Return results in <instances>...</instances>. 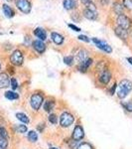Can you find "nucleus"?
I'll list each match as a JSON object with an SVG mask.
<instances>
[{
	"instance_id": "nucleus-26",
	"label": "nucleus",
	"mask_w": 132,
	"mask_h": 149,
	"mask_svg": "<svg viewBox=\"0 0 132 149\" xmlns=\"http://www.w3.org/2000/svg\"><path fill=\"white\" fill-rule=\"evenodd\" d=\"M64 63L68 66H72L74 64V57L73 56H67L64 58Z\"/></svg>"
},
{
	"instance_id": "nucleus-39",
	"label": "nucleus",
	"mask_w": 132,
	"mask_h": 149,
	"mask_svg": "<svg viewBox=\"0 0 132 149\" xmlns=\"http://www.w3.org/2000/svg\"><path fill=\"white\" fill-rule=\"evenodd\" d=\"M127 61L129 62V64L132 65V57H130V58H127Z\"/></svg>"
},
{
	"instance_id": "nucleus-11",
	"label": "nucleus",
	"mask_w": 132,
	"mask_h": 149,
	"mask_svg": "<svg viewBox=\"0 0 132 149\" xmlns=\"http://www.w3.org/2000/svg\"><path fill=\"white\" fill-rule=\"evenodd\" d=\"M33 48H34L38 53H40V54L44 53L45 50H46V46H45V44L43 43V41H41V40H35L34 42H33Z\"/></svg>"
},
{
	"instance_id": "nucleus-2",
	"label": "nucleus",
	"mask_w": 132,
	"mask_h": 149,
	"mask_svg": "<svg viewBox=\"0 0 132 149\" xmlns=\"http://www.w3.org/2000/svg\"><path fill=\"white\" fill-rule=\"evenodd\" d=\"M24 58H23V54L21 51L19 50H15L10 56V62L15 66H21L23 64Z\"/></svg>"
},
{
	"instance_id": "nucleus-9",
	"label": "nucleus",
	"mask_w": 132,
	"mask_h": 149,
	"mask_svg": "<svg viewBox=\"0 0 132 149\" xmlns=\"http://www.w3.org/2000/svg\"><path fill=\"white\" fill-rule=\"evenodd\" d=\"M10 86V79L5 73L0 74V88H5Z\"/></svg>"
},
{
	"instance_id": "nucleus-34",
	"label": "nucleus",
	"mask_w": 132,
	"mask_h": 149,
	"mask_svg": "<svg viewBox=\"0 0 132 149\" xmlns=\"http://www.w3.org/2000/svg\"><path fill=\"white\" fill-rule=\"evenodd\" d=\"M123 6L130 9L132 6V0H123Z\"/></svg>"
},
{
	"instance_id": "nucleus-10",
	"label": "nucleus",
	"mask_w": 132,
	"mask_h": 149,
	"mask_svg": "<svg viewBox=\"0 0 132 149\" xmlns=\"http://www.w3.org/2000/svg\"><path fill=\"white\" fill-rule=\"evenodd\" d=\"M110 78H111V74H110V72L108 70L105 69L101 72V74H100L99 81H101L102 84H104V85H107L110 81Z\"/></svg>"
},
{
	"instance_id": "nucleus-28",
	"label": "nucleus",
	"mask_w": 132,
	"mask_h": 149,
	"mask_svg": "<svg viewBox=\"0 0 132 149\" xmlns=\"http://www.w3.org/2000/svg\"><path fill=\"white\" fill-rule=\"evenodd\" d=\"M0 138H4V139L8 138V133H7L6 129L2 126L0 127Z\"/></svg>"
},
{
	"instance_id": "nucleus-36",
	"label": "nucleus",
	"mask_w": 132,
	"mask_h": 149,
	"mask_svg": "<svg viewBox=\"0 0 132 149\" xmlns=\"http://www.w3.org/2000/svg\"><path fill=\"white\" fill-rule=\"evenodd\" d=\"M69 27L73 29L74 31H76V32H79V31H81V29L79 28V27H76V25H74V24H69Z\"/></svg>"
},
{
	"instance_id": "nucleus-16",
	"label": "nucleus",
	"mask_w": 132,
	"mask_h": 149,
	"mask_svg": "<svg viewBox=\"0 0 132 149\" xmlns=\"http://www.w3.org/2000/svg\"><path fill=\"white\" fill-rule=\"evenodd\" d=\"M51 37H52V40L54 41L57 45H61L62 43L64 42V37L61 34H59V33L53 32L51 34Z\"/></svg>"
},
{
	"instance_id": "nucleus-30",
	"label": "nucleus",
	"mask_w": 132,
	"mask_h": 149,
	"mask_svg": "<svg viewBox=\"0 0 132 149\" xmlns=\"http://www.w3.org/2000/svg\"><path fill=\"white\" fill-rule=\"evenodd\" d=\"M122 107H123L127 111L132 112V100H130V102H125V103H122Z\"/></svg>"
},
{
	"instance_id": "nucleus-17",
	"label": "nucleus",
	"mask_w": 132,
	"mask_h": 149,
	"mask_svg": "<svg viewBox=\"0 0 132 149\" xmlns=\"http://www.w3.org/2000/svg\"><path fill=\"white\" fill-rule=\"evenodd\" d=\"M65 9L67 10H72L76 6V0H64L63 2Z\"/></svg>"
},
{
	"instance_id": "nucleus-22",
	"label": "nucleus",
	"mask_w": 132,
	"mask_h": 149,
	"mask_svg": "<svg viewBox=\"0 0 132 149\" xmlns=\"http://www.w3.org/2000/svg\"><path fill=\"white\" fill-rule=\"evenodd\" d=\"M16 117H17L18 120H20L21 122H23V123H28L29 122V117L26 114L22 113V112L16 113Z\"/></svg>"
},
{
	"instance_id": "nucleus-12",
	"label": "nucleus",
	"mask_w": 132,
	"mask_h": 149,
	"mask_svg": "<svg viewBox=\"0 0 132 149\" xmlns=\"http://www.w3.org/2000/svg\"><path fill=\"white\" fill-rule=\"evenodd\" d=\"M114 32L115 34H116V36H118L120 39L122 40H126L127 37H128V33H127V30H125V29L121 28V27H116L114 29Z\"/></svg>"
},
{
	"instance_id": "nucleus-29",
	"label": "nucleus",
	"mask_w": 132,
	"mask_h": 149,
	"mask_svg": "<svg viewBox=\"0 0 132 149\" xmlns=\"http://www.w3.org/2000/svg\"><path fill=\"white\" fill-rule=\"evenodd\" d=\"M16 130H17V132H19V133H25V132L27 131V126L20 124V125L16 126Z\"/></svg>"
},
{
	"instance_id": "nucleus-31",
	"label": "nucleus",
	"mask_w": 132,
	"mask_h": 149,
	"mask_svg": "<svg viewBox=\"0 0 132 149\" xmlns=\"http://www.w3.org/2000/svg\"><path fill=\"white\" fill-rule=\"evenodd\" d=\"M76 149H93V148L90 143H81L78 146Z\"/></svg>"
},
{
	"instance_id": "nucleus-24",
	"label": "nucleus",
	"mask_w": 132,
	"mask_h": 149,
	"mask_svg": "<svg viewBox=\"0 0 132 149\" xmlns=\"http://www.w3.org/2000/svg\"><path fill=\"white\" fill-rule=\"evenodd\" d=\"M53 109H54V102H52V100H47V102H45L44 109L46 110L47 112H50Z\"/></svg>"
},
{
	"instance_id": "nucleus-15",
	"label": "nucleus",
	"mask_w": 132,
	"mask_h": 149,
	"mask_svg": "<svg viewBox=\"0 0 132 149\" xmlns=\"http://www.w3.org/2000/svg\"><path fill=\"white\" fill-rule=\"evenodd\" d=\"M2 9H3L4 15H5L7 18H11L14 16L13 9H12L9 5H7V4H3V5H2Z\"/></svg>"
},
{
	"instance_id": "nucleus-3",
	"label": "nucleus",
	"mask_w": 132,
	"mask_h": 149,
	"mask_svg": "<svg viewBox=\"0 0 132 149\" xmlns=\"http://www.w3.org/2000/svg\"><path fill=\"white\" fill-rule=\"evenodd\" d=\"M74 120H75V118H74V116L71 113L64 112V113H62L61 117H60V124L63 127H69V125L73 124Z\"/></svg>"
},
{
	"instance_id": "nucleus-7",
	"label": "nucleus",
	"mask_w": 132,
	"mask_h": 149,
	"mask_svg": "<svg viewBox=\"0 0 132 149\" xmlns=\"http://www.w3.org/2000/svg\"><path fill=\"white\" fill-rule=\"evenodd\" d=\"M92 42L94 43V44L97 45V46L99 48V49L104 50V52H106V53H111L112 52L111 47H110L109 45L107 44V43H105L104 41L97 39V38H92Z\"/></svg>"
},
{
	"instance_id": "nucleus-19",
	"label": "nucleus",
	"mask_w": 132,
	"mask_h": 149,
	"mask_svg": "<svg viewBox=\"0 0 132 149\" xmlns=\"http://www.w3.org/2000/svg\"><path fill=\"white\" fill-rule=\"evenodd\" d=\"M81 3L85 4V6H86V9H88V10L97 11V7H95L94 3L92 0H81Z\"/></svg>"
},
{
	"instance_id": "nucleus-5",
	"label": "nucleus",
	"mask_w": 132,
	"mask_h": 149,
	"mask_svg": "<svg viewBox=\"0 0 132 149\" xmlns=\"http://www.w3.org/2000/svg\"><path fill=\"white\" fill-rule=\"evenodd\" d=\"M16 6L18 7L19 10L22 11L25 14H28L31 11V3L28 0H17L16 1Z\"/></svg>"
},
{
	"instance_id": "nucleus-6",
	"label": "nucleus",
	"mask_w": 132,
	"mask_h": 149,
	"mask_svg": "<svg viewBox=\"0 0 132 149\" xmlns=\"http://www.w3.org/2000/svg\"><path fill=\"white\" fill-rule=\"evenodd\" d=\"M117 22H118V25L119 27L125 29H129L131 27V20L129 19L127 16L123 15V14H121V15H118V18H117Z\"/></svg>"
},
{
	"instance_id": "nucleus-42",
	"label": "nucleus",
	"mask_w": 132,
	"mask_h": 149,
	"mask_svg": "<svg viewBox=\"0 0 132 149\" xmlns=\"http://www.w3.org/2000/svg\"><path fill=\"white\" fill-rule=\"evenodd\" d=\"M0 70H1V64H0Z\"/></svg>"
},
{
	"instance_id": "nucleus-21",
	"label": "nucleus",
	"mask_w": 132,
	"mask_h": 149,
	"mask_svg": "<svg viewBox=\"0 0 132 149\" xmlns=\"http://www.w3.org/2000/svg\"><path fill=\"white\" fill-rule=\"evenodd\" d=\"M86 56H88V54H86V51H80L79 52V54H76V61L80 62V63H81V62L85 61L86 60Z\"/></svg>"
},
{
	"instance_id": "nucleus-33",
	"label": "nucleus",
	"mask_w": 132,
	"mask_h": 149,
	"mask_svg": "<svg viewBox=\"0 0 132 149\" xmlns=\"http://www.w3.org/2000/svg\"><path fill=\"white\" fill-rule=\"evenodd\" d=\"M49 121L51 122L52 124H56L57 121H58L56 114H51V115H50V116H49Z\"/></svg>"
},
{
	"instance_id": "nucleus-41",
	"label": "nucleus",
	"mask_w": 132,
	"mask_h": 149,
	"mask_svg": "<svg viewBox=\"0 0 132 149\" xmlns=\"http://www.w3.org/2000/svg\"><path fill=\"white\" fill-rule=\"evenodd\" d=\"M50 149H58V148H56V147H51Z\"/></svg>"
},
{
	"instance_id": "nucleus-23",
	"label": "nucleus",
	"mask_w": 132,
	"mask_h": 149,
	"mask_svg": "<svg viewBox=\"0 0 132 149\" xmlns=\"http://www.w3.org/2000/svg\"><path fill=\"white\" fill-rule=\"evenodd\" d=\"M28 139H29V141H31V142H36V141L38 140V134H37V132H35L34 130L29 131V133H28Z\"/></svg>"
},
{
	"instance_id": "nucleus-38",
	"label": "nucleus",
	"mask_w": 132,
	"mask_h": 149,
	"mask_svg": "<svg viewBox=\"0 0 132 149\" xmlns=\"http://www.w3.org/2000/svg\"><path fill=\"white\" fill-rule=\"evenodd\" d=\"M99 2L102 4V5H106V4L109 3V0H99Z\"/></svg>"
},
{
	"instance_id": "nucleus-25",
	"label": "nucleus",
	"mask_w": 132,
	"mask_h": 149,
	"mask_svg": "<svg viewBox=\"0 0 132 149\" xmlns=\"http://www.w3.org/2000/svg\"><path fill=\"white\" fill-rule=\"evenodd\" d=\"M113 9H114V11L118 14V15H121L122 12H123L124 6H122L121 4H119V3H117V2H116V3L113 4Z\"/></svg>"
},
{
	"instance_id": "nucleus-8",
	"label": "nucleus",
	"mask_w": 132,
	"mask_h": 149,
	"mask_svg": "<svg viewBox=\"0 0 132 149\" xmlns=\"http://www.w3.org/2000/svg\"><path fill=\"white\" fill-rule=\"evenodd\" d=\"M85 136V132H83V127L81 125H76L74 129V132H73V139L76 141L78 140H81V139L83 138Z\"/></svg>"
},
{
	"instance_id": "nucleus-40",
	"label": "nucleus",
	"mask_w": 132,
	"mask_h": 149,
	"mask_svg": "<svg viewBox=\"0 0 132 149\" xmlns=\"http://www.w3.org/2000/svg\"><path fill=\"white\" fill-rule=\"evenodd\" d=\"M42 125L44 126V124H42ZM39 130H40V131H42V130H43V127H42V126H39Z\"/></svg>"
},
{
	"instance_id": "nucleus-18",
	"label": "nucleus",
	"mask_w": 132,
	"mask_h": 149,
	"mask_svg": "<svg viewBox=\"0 0 132 149\" xmlns=\"http://www.w3.org/2000/svg\"><path fill=\"white\" fill-rule=\"evenodd\" d=\"M92 59H86L85 61L81 62V66H80L81 72L85 73V72L88 71V69L90 68V66L92 65Z\"/></svg>"
},
{
	"instance_id": "nucleus-14",
	"label": "nucleus",
	"mask_w": 132,
	"mask_h": 149,
	"mask_svg": "<svg viewBox=\"0 0 132 149\" xmlns=\"http://www.w3.org/2000/svg\"><path fill=\"white\" fill-rule=\"evenodd\" d=\"M83 16H85V18L90 19V20H95V19L97 18V11L85 9V10H83Z\"/></svg>"
},
{
	"instance_id": "nucleus-1",
	"label": "nucleus",
	"mask_w": 132,
	"mask_h": 149,
	"mask_svg": "<svg viewBox=\"0 0 132 149\" xmlns=\"http://www.w3.org/2000/svg\"><path fill=\"white\" fill-rule=\"evenodd\" d=\"M132 90V83L128 80H122L119 84V90L117 93V97L121 100L125 98Z\"/></svg>"
},
{
	"instance_id": "nucleus-27",
	"label": "nucleus",
	"mask_w": 132,
	"mask_h": 149,
	"mask_svg": "<svg viewBox=\"0 0 132 149\" xmlns=\"http://www.w3.org/2000/svg\"><path fill=\"white\" fill-rule=\"evenodd\" d=\"M8 147V141L7 139L0 138V149H7Z\"/></svg>"
},
{
	"instance_id": "nucleus-4",
	"label": "nucleus",
	"mask_w": 132,
	"mask_h": 149,
	"mask_svg": "<svg viewBox=\"0 0 132 149\" xmlns=\"http://www.w3.org/2000/svg\"><path fill=\"white\" fill-rule=\"evenodd\" d=\"M43 103V97L39 93H34L31 97V107H33V109L38 110L40 109V107Z\"/></svg>"
},
{
	"instance_id": "nucleus-35",
	"label": "nucleus",
	"mask_w": 132,
	"mask_h": 149,
	"mask_svg": "<svg viewBox=\"0 0 132 149\" xmlns=\"http://www.w3.org/2000/svg\"><path fill=\"white\" fill-rule=\"evenodd\" d=\"M79 40H81V41H85V43H88V42H90V38H88V37H86V36H85V35H80V36H79Z\"/></svg>"
},
{
	"instance_id": "nucleus-13",
	"label": "nucleus",
	"mask_w": 132,
	"mask_h": 149,
	"mask_svg": "<svg viewBox=\"0 0 132 149\" xmlns=\"http://www.w3.org/2000/svg\"><path fill=\"white\" fill-rule=\"evenodd\" d=\"M34 34L37 36V38H39L41 41H44L46 40L47 38V34H46V31L42 28H36L34 30Z\"/></svg>"
},
{
	"instance_id": "nucleus-20",
	"label": "nucleus",
	"mask_w": 132,
	"mask_h": 149,
	"mask_svg": "<svg viewBox=\"0 0 132 149\" xmlns=\"http://www.w3.org/2000/svg\"><path fill=\"white\" fill-rule=\"evenodd\" d=\"M5 97L9 100H18L19 95H18V93H16L15 92H13V91H8V92L5 93Z\"/></svg>"
},
{
	"instance_id": "nucleus-37",
	"label": "nucleus",
	"mask_w": 132,
	"mask_h": 149,
	"mask_svg": "<svg viewBox=\"0 0 132 149\" xmlns=\"http://www.w3.org/2000/svg\"><path fill=\"white\" fill-rule=\"evenodd\" d=\"M116 86H117V85H116V84H114V85L112 86V88H110V95H111L115 93V88H116Z\"/></svg>"
},
{
	"instance_id": "nucleus-32",
	"label": "nucleus",
	"mask_w": 132,
	"mask_h": 149,
	"mask_svg": "<svg viewBox=\"0 0 132 149\" xmlns=\"http://www.w3.org/2000/svg\"><path fill=\"white\" fill-rule=\"evenodd\" d=\"M10 86H11V88H12V90H16V88H18V83H17V81H16V79H14V78H12L11 80H10Z\"/></svg>"
}]
</instances>
